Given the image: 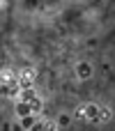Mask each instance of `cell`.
<instances>
[{
	"mask_svg": "<svg viewBox=\"0 0 115 131\" xmlns=\"http://www.w3.org/2000/svg\"><path fill=\"white\" fill-rule=\"evenodd\" d=\"M78 74H81V78H85V76H90V74H92V67H90V64H85V62H81V64H78Z\"/></svg>",
	"mask_w": 115,
	"mask_h": 131,
	"instance_id": "obj_1",
	"label": "cell"
},
{
	"mask_svg": "<svg viewBox=\"0 0 115 131\" xmlns=\"http://www.w3.org/2000/svg\"><path fill=\"white\" fill-rule=\"evenodd\" d=\"M23 7L25 9H37L39 7V0H23Z\"/></svg>",
	"mask_w": 115,
	"mask_h": 131,
	"instance_id": "obj_2",
	"label": "cell"
},
{
	"mask_svg": "<svg viewBox=\"0 0 115 131\" xmlns=\"http://www.w3.org/2000/svg\"><path fill=\"white\" fill-rule=\"evenodd\" d=\"M30 124H32V117H30V115H28V117H25V120H23V124H21V127H23V129H30Z\"/></svg>",
	"mask_w": 115,
	"mask_h": 131,
	"instance_id": "obj_3",
	"label": "cell"
},
{
	"mask_svg": "<svg viewBox=\"0 0 115 131\" xmlns=\"http://www.w3.org/2000/svg\"><path fill=\"white\" fill-rule=\"evenodd\" d=\"M21 129H23V127H18V124H14V129H12V131H21Z\"/></svg>",
	"mask_w": 115,
	"mask_h": 131,
	"instance_id": "obj_4",
	"label": "cell"
},
{
	"mask_svg": "<svg viewBox=\"0 0 115 131\" xmlns=\"http://www.w3.org/2000/svg\"><path fill=\"white\" fill-rule=\"evenodd\" d=\"M51 2H55V0H51Z\"/></svg>",
	"mask_w": 115,
	"mask_h": 131,
	"instance_id": "obj_5",
	"label": "cell"
}]
</instances>
